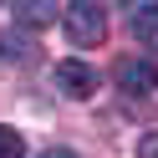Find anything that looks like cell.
<instances>
[{
    "instance_id": "cell-1",
    "label": "cell",
    "mask_w": 158,
    "mask_h": 158,
    "mask_svg": "<svg viewBox=\"0 0 158 158\" xmlns=\"http://www.w3.org/2000/svg\"><path fill=\"white\" fill-rule=\"evenodd\" d=\"M61 31L72 46H97L107 36V10L92 0H72V5H61Z\"/></svg>"
},
{
    "instance_id": "cell-2",
    "label": "cell",
    "mask_w": 158,
    "mask_h": 158,
    "mask_svg": "<svg viewBox=\"0 0 158 158\" xmlns=\"http://www.w3.org/2000/svg\"><path fill=\"white\" fill-rule=\"evenodd\" d=\"M112 82L123 87L127 97H148V92H158V66L138 61V56H123V61L112 66Z\"/></svg>"
},
{
    "instance_id": "cell-3",
    "label": "cell",
    "mask_w": 158,
    "mask_h": 158,
    "mask_svg": "<svg viewBox=\"0 0 158 158\" xmlns=\"http://www.w3.org/2000/svg\"><path fill=\"white\" fill-rule=\"evenodd\" d=\"M56 87H61L66 97H92L97 92V72L87 61H77V56L72 61H56Z\"/></svg>"
},
{
    "instance_id": "cell-4",
    "label": "cell",
    "mask_w": 158,
    "mask_h": 158,
    "mask_svg": "<svg viewBox=\"0 0 158 158\" xmlns=\"http://www.w3.org/2000/svg\"><path fill=\"white\" fill-rule=\"evenodd\" d=\"M36 51H41V46L31 41V31H21V26L0 31V61H10V66H31Z\"/></svg>"
},
{
    "instance_id": "cell-5",
    "label": "cell",
    "mask_w": 158,
    "mask_h": 158,
    "mask_svg": "<svg viewBox=\"0 0 158 158\" xmlns=\"http://www.w3.org/2000/svg\"><path fill=\"white\" fill-rule=\"evenodd\" d=\"M61 21V5H51V0H21L15 5V26L21 31H41V26H56Z\"/></svg>"
},
{
    "instance_id": "cell-6",
    "label": "cell",
    "mask_w": 158,
    "mask_h": 158,
    "mask_svg": "<svg viewBox=\"0 0 158 158\" xmlns=\"http://www.w3.org/2000/svg\"><path fill=\"white\" fill-rule=\"evenodd\" d=\"M127 31L148 51H158V5H127Z\"/></svg>"
},
{
    "instance_id": "cell-7",
    "label": "cell",
    "mask_w": 158,
    "mask_h": 158,
    "mask_svg": "<svg viewBox=\"0 0 158 158\" xmlns=\"http://www.w3.org/2000/svg\"><path fill=\"white\" fill-rule=\"evenodd\" d=\"M0 158H26V138L5 123H0Z\"/></svg>"
},
{
    "instance_id": "cell-8",
    "label": "cell",
    "mask_w": 158,
    "mask_h": 158,
    "mask_svg": "<svg viewBox=\"0 0 158 158\" xmlns=\"http://www.w3.org/2000/svg\"><path fill=\"white\" fill-rule=\"evenodd\" d=\"M138 158H158V133H143V138H138Z\"/></svg>"
},
{
    "instance_id": "cell-9",
    "label": "cell",
    "mask_w": 158,
    "mask_h": 158,
    "mask_svg": "<svg viewBox=\"0 0 158 158\" xmlns=\"http://www.w3.org/2000/svg\"><path fill=\"white\" fill-rule=\"evenodd\" d=\"M41 158H77V153H72V148H46Z\"/></svg>"
}]
</instances>
